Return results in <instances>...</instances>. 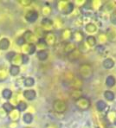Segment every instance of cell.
I'll return each instance as SVG.
<instances>
[{"mask_svg": "<svg viewBox=\"0 0 116 128\" xmlns=\"http://www.w3.org/2000/svg\"><path fill=\"white\" fill-rule=\"evenodd\" d=\"M15 56H16V53H15L14 51H10L6 54V59L8 60V61L12 62L13 58L15 57Z\"/></svg>", "mask_w": 116, "mask_h": 128, "instance_id": "2e32d148", "label": "cell"}, {"mask_svg": "<svg viewBox=\"0 0 116 128\" xmlns=\"http://www.w3.org/2000/svg\"><path fill=\"white\" fill-rule=\"evenodd\" d=\"M53 107L55 109L56 112H62L66 110L67 108V106L65 104V102L62 100H56L54 102V105H53Z\"/></svg>", "mask_w": 116, "mask_h": 128, "instance_id": "6da1fadb", "label": "cell"}, {"mask_svg": "<svg viewBox=\"0 0 116 128\" xmlns=\"http://www.w3.org/2000/svg\"><path fill=\"white\" fill-rule=\"evenodd\" d=\"M29 60H30V58H29V56H28V54H22V62H23L24 64H26V63L29 62Z\"/></svg>", "mask_w": 116, "mask_h": 128, "instance_id": "ac0fdd59", "label": "cell"}, {"mask_svg": "<svg viewBox=\"0 0 116 128\" xmlns=\"http://www.w3.org/2000/svg\"><path fill=\"white\" fill-rule=\"evenodd\" d=\"M23 120H24V121L25 122L26 124H30L31 122L33 121V116H32V114H25L24 115V117H23Z\"/></svg>", "mask_w": 116, "mask_h": 128, "instance_id": "8fae6325", "label": "cell"}, {"mask_svg": "<svg viewBox=\"0 0 116 128\" xmlns=\"http://www.w3.org/2000/svg\"><path fill=\"white\" fill-rule=\"evenodd\" d=\"M3 108L6 112H10L14 109V106L10 104V102H5V103H4V105H3Z\"/></svg>", "mask_w": 116, "mask_h": 128, "instance_id": "4fadbf2b", "label": "cell"}, {"mask_svg": "<svg viewBox=\"0 0 116 128\" xmlns=\"http://www.w3.org/2000/svg\"><path fill=\"white\" fill-rule=\"evenodd\" d=\"M36 51V46L35 44H33V43H30V50H29V54H34Z\"/></svg>", "mask_w": 116, "mask_h": 128, "instance_id": "d6986e66", "label": "cell"}, {"mask_svg": "<svg viewBox=\"0 0 116 128\" xmlns=\"http://www.w3.org/2000/svg\"><path fill=\"white\" fill-rule=\"evenodd\" d=\"M114 124H115V125H116V121H115V122H114Z\"/></svg>", "mask_w": 116, "mask_h": 128, "instance_id": "ffe728a7", "label": "cell"}, {"mask_svg": "<svg viewBox=\"0 0 116 128\" xmlns=\"http://www.w3.org/2000/svg\"><path fill=\"white\" fill-rule=\"evenodd\" d=\"M24 96L28 100H33L36 97V93L33 89H27L24 92Z\"/></svg>", "mask_w": 116, "mask_h": 128, "instance_id": "3957f363", "label": "cell"}, {"mask_svg": "<svg viewBox=\"0 0 116 128\" xmlns=\"http://www.w3.org/2000/svg\"><path fill=\"white\" fill-rule=\"evenodd\" d=\"M115 78L113 76V75H109V76L106 77V85L108 86H109V88H112V86H114L115 85Z\"/></svg>", "mask_w": 116, "mask_h": 128, "instance_id": "8992f818", "label": "cell"}, {"mask_svg": "<svg viewBox=\"0 0 116 128\" xmlns=\"http://www.w3.org/2000/svg\"><path fill=\"white\" fill-rule=\"evenodd\" d=\"M2 96H3L4 99L8 100H10V98H12V91L10 89H9V88H5V89H4L3 92H2Z\"/></svg>", "mask_w": 116, "mask_h": 128, "instance_id": "52a82bcc", "label": "cell"}, {"mask_svg": "<svg viewBox=\"0 0 116 128\" xmlns=\"http://www.w3.org/2000/svg\"><path fill=\"white\" fill-rule=\"evenodd\" d=\"M37 18H38V13L36 10H30L25 16V19L29 22H35Z\"/></svg>", "mask_w": 116, "mask_h": 128, "instance_id": "7a4b0ae2", "label": "cell"}, {"mask_svg": "<svg viewBox=\"0 0 116 128\" xmlns=\"http://www.w3.org/2000/svg\"><path fill=\"white\" fill-rule=\"evenodd\" d=\"M16 108L18 109L19 112H24V111H25L26 108H27V104H26L24 101H20V102L16 105Z\"/></svg>", "mask_w": 116, "mask_h": 128, "instance_id": "7c38bea8", "label": "cell"}, {"mask_svg": "<svg viewBox=\"0 0 116 128\" xmlns=\"http://www.w3.org/2000/svg\"><path fill=\"white\" fill-rule=\"evenodd\" d=\"M20 73V68L18 65H12L10 68V74L15 76V75H18Z\"/></svg>", "mask_w": 116, "mask_h": 128, "instance_id": "9c48e42d", "label": "cell"}, {"mask_svg": "<svg viewBox=\"0 0 116 128\" xmlns=\"http://www.w3.org/2000/svg\"><path fill=\"white\" fill-rule=\"evenodd\" d=\"M96 107L99 111H103L106 107V104L103 100H99V101H97V103H96Z\"/></svg>", "mask_w": 116, "mask_h": 128, "instance_id": "9a60e30c", "label": "cell"}, {"mask_svg": "<svg viewBox=\"0 0 116 128\" xmlns=\"http://www.w3.org/2000/svg\"><path fill=\"white\" fill-rule=\"evenodd\" d=\"M24 84L25 86L27 88H30V86H33L35 85V80L32 78V77H28L24 80Z\"/></svg>", "mask_w": 116, "mask_h": 128, "instance_id": "30bf717a", "label": "cell"}, {"mask_svg": "<svg viewBox=\"0 0 116 128\" xmlns=\"http://www.w3.org/2000/svg\"><path fill=\"white\" fill-rule=\"evenodd\" d=\"M37 58L40 61H45L48 58V53H47L46 50H39L37 52Z\"/></svg>", "mask_w": 116, "mask_h": 128, "instance_id": "ba28073f", "label": "cell"}, {"mask_svg": "<svg viewBox=\"0 0 116 128\" xmlns=\"http://www.w3.org/2000/svg\"><path fill=\"white\" fill-rule=\"evenodd\" d=\"M10 47V41L8 38H2L0 40V50H6Z\"/></svg>", "mask_w": 116, "mask_h": 128, "instance_id": "277c9868", "label": "cell"}, {"mask_svg": "<svg viewBox=\"0 0 116 128\" xmlns=\"http://www.w3.org/2000/svg\"><path fill=\"white\" fill-rule=\"evenodd\" d=\"M114 66V62L112 59L110 58H106L103 61V67L106 69H110Z\"/></svg>", "mask_w": 116, "mask_h": 128, "instance_id": "5b68a950", "label": "cell"}, {"mask_svg": "<svg viewBox=\"0 0 116 128\" xmlns=\"http://www.w3.org/2000/svg\"><path fill=\"white\" fill-rule=\"evenodd\" d=\"M25 43V39H24V36H20L16 39V44L19 45V46H22Z\"/></svg>", "mask_w": 116, "mask_h": 128, "instance_id": "e0dca14e", "label": "cell"}, {"mask_svg": "<svg viewBox=\"0 0 116 128\" xmlns=\"http://www.w3.org/2000/svg\"><path fill=\"white\" fill-rule=\"evenodd\" d=\"M104 96H105V98H106L108 100H114V94L113 93L112 91H106L104 93Z\"/></svg>", "mask_w": 116, "mask_h": 128, "instance_id": "5bb4252c", "label": "cell"}]
</instances>
